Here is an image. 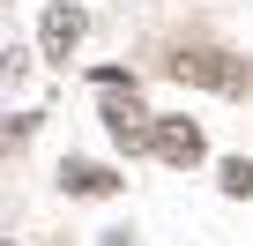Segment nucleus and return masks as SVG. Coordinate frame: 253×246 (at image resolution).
Listing matches in <instances>:
<instances>
[{
    "mask_svg": "<svg viewBox=\"0 0 253 246\" xmlns=\"http://www.w3.org/2000/svg\"><path fill=\"white\" fill-rule=\"evenodd\" d=\"M97 119H104V135H112L126 157H149V149H157V112L142 104L134 75H119V67L97 75Z\"/></svg>",
    "mask_w": 253,
    "mask_h": 246,
    "instance_id": "1",
    "label": "nucleus"
},
{
    "mask_svg": "<svg viewBox=\"0 0 253 246\" xmlns=\"http://www.w3.org/2000/svg\"><path fill=\"white\" fill-rule=\"evenodd\" d=\"M164 75L171 82H194V90H223V97H246L253 90V67L238 52H223V45H179L164 60Z\"/></svg>",
    "mask_w": 253,
    "mask_h": 246,
    "instance_id": "2",
    "label": "nucleus"
},
{
    "mask_svg": "<svg viewBox=\"0 0 253 246\" xmlns=\"http://www.w3.org/2000/svg\"><path fill=\"white\" fill-rule=\"evenodd\" d=\"M82 38H89V8H82V0H52V8L38 15V60L67 67L82 52Z\"/></svg>",
    "mask_w": 253,
    "mask_h": 246,
    "instance_id": "3",
    "label": "nucleus"
},
{
    "mask_svg": "<svg viewBox=\"0 0 253 246\" xmlns=\"http://www.w3.org/2000/svg\"><path fill=\"white\" fill-rule=\"evenodd\" d=\"M149 157L171 164V172L209 164V135H201V119H186V112H157V149H149Z\"/></svg>",
    "mask_w": 253,
    "mask_h": 246,
    "instance_id": "4",
    "label": "nucleus"
},
{
    "mask_svg": "<svg viewBox=\"0 0 253 246\" xmlns=\"http://www.w3.org/2000/svg\"><path fill=\"white\" fill-rule=\"evenodd\" d=\"M126 179L112 172V164H89V157H67L60 164V194H82V201H104V194H119Z\"/></svg>",
    "mask_w": 253,
    "mask_h": 246,
    "instance_id": "5",
    "label": "nucleus"
},
{
    "mask_svg": "<svg viewBox=\"0 0 253 246\" xmlns=\"http://www.w3.org/2000/svg\"><path fill=\"white\" fill-rule=\"evenodd\" d=\"M216 187H223L231 201H246V194H253V157H223V164H216Z\"/></svg>",
    "mask_w": 253,
    "mask_h": 246,
    "instance_id": "6",
    "label": "nucleus"
},
{
    "mask_svg": "<svg viewBox=\"0 0 253 246\" xmlns=\"http://www.w3.org/2000/svg\"><path fill=\"white\" fill-rule=\"evenodd\" d=\"M30 127H38V119H0V157L23 149V142H30Z\"/></svg>",
    "mask_w": 253,
    "mask_h": 246,
    "instance_id": "7",
    "label": "nucleus"
},
{
    "mask_svg": "<svg viewBox=\"0 0 253 246\" xmlns=\"http://www.w3.org/2000/svg\"><path fill=\"white\" fill-rule=\"evenodd\" d=\"M0 246H8V239H0Z\"/></svg>",
    "mask_w": 253,
    "mask_h": 246,
    "instance_id": "8",
    "label": "nucleus"
}]
</instances>
